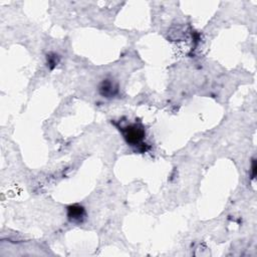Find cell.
Instances as JSON below:
<instances>
[{"label":"cell","mask_w":257,"mask_h":257,"mask_svg":"<svg viewBox=\"0 0 257 257\" xmlns=\"http://www.w3.org/2000/svg\"><path fill=\"white\" fill-rule=\"evenodd\" d=\"M99 91L104 98H114L119 92V86L114 80L106 79L101 83Z\"/></svg>","instance_id":"3957f363"},{"label":"cell","mask_w":257,"mask_h":257,"mask_svg":"<svg viewBox=\"0 0 257 257\" xmlns=\"http://www.w3.org/2000/svg\"><path fill=\"white\" fill-rule=\"evenodd\" d=\"M257 169V166H256V161L253 160L252 161V165H251V175H252V178L254 179L255 176H256V170Z\"/></svg>","instance_id":"5b68a950"},{"label":"cell","mask_w":257,"mask_h":257,"mask_svg":"<svg viewBox=\"0 0 257 257\" xmlns=\"http://www.w3.org/2000/svg\"><path fill=\"white\" fill-rule=\"evenodd\" d=\"M86 210L83 206L75 204L67 207V218L72 223L82 224L86 220Z\"/></svg>","instance_id":"7a4b0ae2"},{"label":"cell","mask_w":257,"mask_h":257,"mask_svg":"<svg viewBox=\"0 0 257 257\" xmlns=\"http://www.w3.org/2000/svg\"><path fill=\"white\" fill-rule=\"evenodd\" d=\"M126 142L132 147L142 146L146 137L145 129L140 124H131L120 129Z\"/></svg>","instance_id":"6da1fadb"},{"label":"cell","mask_w":257,"mask_h":257,"mask_svg":"<svg viewBox=\"0 0 257 257\" xmlns=\"http://www.w3.org/2000/svg\"><path fill=\"white\" fill-rule=\"evenodd\" d=\"M48 60H49V64L52 68H54L57 64V56H54V57H49L48 56Z\"/></svg>","instance_id":"277c9868"}]
</instances>
